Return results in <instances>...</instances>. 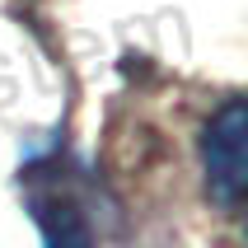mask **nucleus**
I'll return each mask as SVG.
<instances>
[{
  "mask_svg": "<svg viewBox=\"0 0 248 248\" xmlns=\"http://www.w3.org/2000/svg\"><path fill=\"white\" fill-rule=\"evenodd\" d=\"M244 220H248V197H244Z\"/></svg>",
  "mask_w": 248,
  "mask_h": 248,
  "instance_id": "3",
  "label": "nucleus"
},
{
  "mask_svg": "<svg viewBox=\"0 0 248 248\" xmlns=\"http://www.w3.org/2000/svg\"><path fill=\"white\" fill-rule=\"evenodd\" d=\"M33 216L42 230V248H94L89 220L80 216V206L70 197L52 192V197H33Z\"/></svg>",
  "mask_w": 248,
  "mask_h": 248,
  "instance_id": "2",
  "label": "nucleus"
},
{
  "mask_svg": "<svg viewBox=\"0 0 248 248\" xmlns=\"http://www.w3.org/2000/svg\"><path fill=\"white\" fill-rule=\"evenodd\" d=\"M202 169L216 206L248 197V103H225L202 136Z\"/></svg>",
  "mask_w": 248,
  "mask_h": 248,
  "instance_id": "1",
  "label": "nucleus"
}]
</instances>
